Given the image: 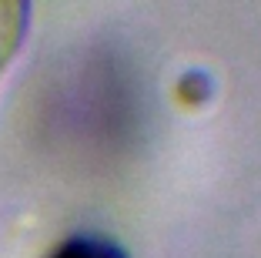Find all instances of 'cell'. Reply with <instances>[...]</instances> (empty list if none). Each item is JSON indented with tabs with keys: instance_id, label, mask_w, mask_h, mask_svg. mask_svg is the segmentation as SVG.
Instances as JSON below:
<instances>
[{
	"instance_id": "cell-1",
	"label": "cell",
	"mask_w": 261,
	"mask_h": 258,
	"mask_svg": "<svg viewBox=\"0 0 261 258\" xmlns=\"http://www.w3.org/2000/svg\"><path fill=\"white\" fill-rule=\"evenodd\" d=\"M31 31V4L23 0H0V77L17 61Z\"/></svg>"
},
{
	"instance_id": "cell-2",
	"label": "cell",
	"mask_w": 261,
	"mask_h": 258,
	"mask_svg": "<svg viewBox=\"0 0 261 258\" xmlns=\"http://www.w3.org/2000/svg\"><path fill=\"white\" fill-rule=\"evenodd\" d=\"M47 258H130L114 238L104 235H70L57 248L47 251Z\"/></svg>"
},
{
	"instance_id": "cell-3",
	"label": "cell",
	"mask_w": 261,
	"mask_h": 258,
	"mask_svg": "<svg viewBox=\"0 0 261 258\" xmlns=\"http://www.w3.org/2000/svg\"><path fill=\"white\" fill-rule=\"evenodd\" d=\"M174 98L181 107H188V111H198V107H204L207 101L215 98V77L207 74V71H185V74L174 81Z\"/></svg>"
}]
</instances>
